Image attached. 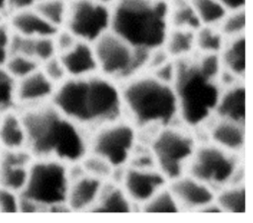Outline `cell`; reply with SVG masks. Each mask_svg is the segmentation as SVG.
<instances>
[{"label": "cell", "mask_w": 253, "mask_h": 223, "mask_svg": "<svg viewBox=\"0 0 253 223\" xmlns=\"http://www.w3.org/2000/svg\"><path fill=\"white\" fill-rule=\"evenodd\" d=\"M50 103L87 132L124 117L119 83L99 72L67 77L55 87Z\"/></svg>", "instance_id": "1"}, {"label": "cell", "mask_w": 253, "mask_h": 223, "mask_svg": "<svg viewBox=\"0 0 253 223\" xmlns=\"http://www.w3.org/2000/svg\"><path fill=\"white\" fill-rule=\"evenodd\" d=\"M18 110L26 129V148L34 158L73 164L88 153V132L50 102Z\"/></svg>", "instance_id": "2"}, {"label": "cell", "mask_w": 253, "mask_h": 223, "mask_svg": "<svg viewBox=\"0 0 253 223\" xmlns=\"http://www.w3.org/2000/svg\"><path fill=\"white\" fill-rule=\"evenodd\" d=\"M124 117L145 138L158 128L179 123L173 86L143 71L119 84Z\"/></svg>", "instance_id": "3"}, {"label": "cell", "mask_w": 253, "mask_h": 223, "mask_svg": "<svg viewBox=\"0 0 253 223\" xmlns=\"http://www.w3.org/2000/svg\"><path fill=\"white\" fill-rule=\"evenodd\" d=\"M174 60L176 76L172 86L177 99L179 122L198 132L214 115L221 88L216 77L201 68L195 52Z\"/></svg>", "instance_id": "4"}, {"label": "cell", "mask_w": 253, "mask_h": 223, "mask_svg": "<svg viewBox=\"0 0 253 223\" xmlns=\"http://www.w3.org/2000/svg\"><path fill=\"white\" fill-rule=\"evenodd\" d=\"M111 7L110 30L135 48L163 45L170 29L169 1L117 0Z\"/></svg>", "instance_id": "5"}, {"label": "cell", "mask_w": 253, "mask_h": 223, "mask_svg": "<svg viewBox=\"0 0 253 223\" xmlns=\"http://www.w3.org/2000/svg\"><path fill=\"white\" fill-rule=\"evenodd\" d=\"M143 142L147 143L156 168L169 182L186 174L199 138L194 130L179 122L158 128Z\"/></svg>", "instance_id": "6"}, {"label": "cell", "mask_w": 253, "mask_h": 223, "mask_svg": "<svg viewBox=\"0 0 253 223\" xmlns=\"http://www.w3.org/2000/svg\"><path fill=\"white\" fill-rule=\"evenodd\" d=\"M70 179L68 164L48 158H34L23 191L42 211L69 210L66 197Z\"/></svg>", "instance_id": "7"}, {"label": "cell", "mask_w": 253, "mask_h": 223, "mask_svg": "<svg viewBox=\"0 0 253 223\" xmlns=\"http://www.w3.org/2000/svg\"><path fill=\"white\" fill-rule=\"evenodd\" d=\"M241 154L229 152L209 140H199L187 174L211 186L215 192L233 184H243Z\"/></svg>", "instance_id": "8"}, {"label": "cell", "mask_w": 253, "mask_h": 223, "mask_svg": "<svg viewBox=\"0 0 253 223\" xmlns=\"http://www.w3.org/2000/svg\"><path fill=\"white\" fill-rule=\"evenodd\" d=\"M92 45L98 72L119 84L145 70L150 50L133 47L111 30Z\"/></svg>", "instance_id": "9"}, {"label": "cell", "mask_w": 253, "mask_h": 223, "mask_svg": "<svg viewBox=\"0 0 253 223\" xmlns=\"http://www.w3.org/2000/svg\"><path fill=\"white\" fill-rule=\"evenodd\" d=\"M137 131L125 117L88 131V152L105 159L114 169L128 163L137 143Z\"/></svg>", "instance_id": "10"}, {"label": "cell", "mask_w": 253, "mask_h": 223, "mask_svg": "<svg viewBox=\"0 0 253 223\" xmlns=\"http://www.w3.org/2000/svg\"><path fill=\"white\" fill-rule=\"evenodd\" d=\"M111 7L94 0H69L63 28L79 40L93 43L110 31Z\"/></svg>", "instance_id": "11"}, {"label": "cell", "mask_w": 253, "mask_h": 223, "mask_svg": "<svg viewBox=\"0 0 253 223\" xmlns=\"http://www.w3.org/2000/svg\"><path fill=\"white\" fill-rule=\"evenodd\" d=\"M118 184L135 205L140 206L168 184L166 177L157 168L125 166L121 169Z\"/></svg>", "instance_id": "12"}, {"label": "cell", "mask_w": 253, "mask_h": 223, "mask_svg": "<svg viewBox=\"0 0 253 223\" xmlns=\"http://www.w3.org/2000/svg\"><path fill=\"white\" fill-rule=\"evenodd\" d=\"M167 186L180 211H202L215 198V191L211 186L187 173L169 181Z\"/></svg>", "instance_id": "13"}, {"label": "cell", "mask_w": 253, "mask_h": 223, "mask_svg": "<svg viewBox=\"0 0 253 223\" xmlns=\"http://www.w3.org/2000/svg\"><path fill=\"white\" fill-rule=\"evenodd\" d=\"M199 140H209L235 154H242L245 144V124L213 115L198 132Z\"/></svg>", "instance_id": "14"}, {"label": "cell", "mask_w": 253, "mask_h": 223, "mask_svg": "<svg viewBox=\"0 0 253 223\" xmlns=\"http://www.w3.org/2000/svg\"><path fill=\"white\" fill-rule=\"evenodd\" d=\"M33 159L27 149L0 150V186L21 193Z\"/></svg>", "instance_id": "15"}, {"label": "cell", "mask_w": 253, "mask_h": 223, "mask_svg": "<svg viewBox=\"0 0 253 223\" xmlns=\"http://www.w3.org/2000/svg\"><path fill=\"white\" fill-rule=\"evenodd\" d=\"M55 85L38 69L32 74L17 80L16 103L17 109L39 106L50 102Z\"/></svg>", "instance_id": "16"}, {"label": "cell", "mask_w": 253, "mask_h": 223, "mask_svg": "<svg viewBox=\"0 0 253 223\" xmlns=\"http://www.w3.org/2000/svg\"><path fill=\"white\" fill-rule=\"evenodd\" d=\"M104 182L86 173L69 183L66 205L70 211H90L96 203Z\"/></svg>", "instance_id": "17"}, {"label": "cell", "mask_w": 253, "mask_h": 223, "mask_svg": "<svg viewBox=\"0 0 253 223\" xmlns=\"http://www.w3.org/2000/svg\"><path fill=\"white\" fill-rule=\"evenodd\" d=\"M7 24L12 33L27 37H53L58 31V28L44 20L35 8L10 13Z\"/></svg>", "instance_id": "18"}, {"label": "cell", "mask_w": 253, "mask_h": 223, "mask_svg": "<svg viewBox=\"0 0 253 223\" xmlns=\"http://www.w3.org/2000/svg\"><path fill=\"white\" fill-rule=\"evenodd\" d=\"M57 55L68 77H84L98 72V65L92 43L78 40L71 49Z\"/></svg>", "instance_id": "19"}, {"label": "cell", "mask_w": 253, "mask_h": 223, "mask_svg": "<svg viewBox=\"0 0 253 223\" xmlns=\"http://www.w3.org/2000/svg\"><path fill=\"white\" fill-rule=\"evenodd\" d=\"M27 135L18 109L0 113V150L27 149Z\"/></svg>", "instance_id": "20"}, {"label": "cell", "mask_w": 253, "mask_h": 223, "mask_svg": "<svg viewBox=\"0 0 253 223\" xmlns=\"http://www.w3.org/2000/svg\"><path fill=\"white\" fill-rule=\"evenodd\" d=\"M214 115L245 124L246 90L243 82L221 90Z\"/></svg>", "instance_id": "21"}, {"label": "cell", "mask_w": 253, "mask_h": 223, "mask_svg": "<svg viewBox=\"0 0 253 223\" xmlns=\"http://www.w3.org/2000/svg\"><path fill=\"white\" fill-rule=\"evenodd\" d=\"M135 206L125 193L120 184L114 181L104 182L100 195L91 208L92 212H131Z\"/></svg>", "instance_id": "22"}, {"label": "cell", "mask_w": 253, "mask_h": 223, "mask_svg": "<svg viewBox=\"0 0 253 223\" xmlns=\"http://www.w3.org/2000/svg\"><path fill=\"white\" fill-rule=\"evenodd\" d=\"M218 56L222 68L244 80L246 74L245 35L225 39Z\"/></svg>", "instance_id": "23"}, {"label": "cell", "mask_w": 253, "mask_h": 223, "mask_svg": "<svg viewBox=\"0 0 253 223\" xmlns=\"http://www.w3.org/2000/svg\"><path fill=\"white\" fill-rule=\"evenodd\" d=\"M172 59H180L192 55L195 50V31L170 28L163 45Z\"/></svg>", "instance_id": "24"}, {"label": "cell", "mask_w": 253, "mask_h": 223, "mask_svg": "<svg viewBox=\"0 0 253 223\" xmlns=\"http://www.w3.org/2000/svg\"><path fill=\"white\" fill-rule=\"evenodd\" d=\"M214 201L222 212H246V187L244 184L228 185L215 192Z\"/></svg>", "instance_id": "25"}, {"label": "cell", "mask_w": 253, "mask_h": 223, "mask_svg": "<svg viewBox=\"0 0 253 223\" xmlns=\"http://www.w3.org/2000/svg\"><path fill=\"white\" fill-rule=\"evenodd\" d=\"M169 26L170 28L196 31L202 25L195 13L190 0H169Z\"/></svg>", "instance_id": "26"}, {"label": "cell", "mask_w": 253, "mask_h": 223, "mask_svg": "<svg viewBox=\"0 0 253 223\" xmlns=\"http://www.w3.org/2000/svg\"><path fill=\"white\" fill-rule=\"evenodd\" d=\"M225 39L217 26H201L195 31V50L204 54H218Z\"/></svg>", "instance_id": "27"}, {"label": "cell", "mask_w": 253, "mask_h": 223, "mask_svg": "<svg viewBox=\"0 0 253 223\" xmlns=\"http://www.w3.org/2000/svg\"><path fill=\"white\" fill-rule=\"evenodd\" d=\"M202 26H217L227 10L217 0H190Z\"/></svg>", "instance_id": "28"}, {"label": "cell", "mask_w": 253, "mask_h": 223, "mask_svg": "<svg viewBox=\"0 0 253 223\" xmlns=\"http://www.w3.org/2000/svg\"><path fill=\"white\" fill-rule=\"evenodd\" d=\"M34 8L52 26L58 29L63 26L67 12V0H38Z\"/></svg>", "instance_id": "29"}, {"label": "cell", "mask_w": 253, "mask_h": 223, "mask_svg": "<svg viewBox=\"0 0 253 223\" xmlns=\"http://www.w3.org/2000/svg\"><path fill=\"white\" fill-rule=\"evenodd\" d=\"M217 28L226 39L243 36L246 30L245 8L227 11Z\"/></svg>", "instance_id": "30"}, {"label": "cell", "mask_w": 253, "mask_h": 223, "mask_svg": "<svg viewBox=\"0 0 253 223\" xmlns=\"http://www.w3.org/2000/svg\"><path fill=\"white\" fill-rule=\"evenodd\" d=\"M140 210L144 212L159 213V212H179L180 208L172 195L170 189L166 186L147 201L140 205Z\"/></svg>", "instance_id": "31"}, {"label": "cell", "mask_w": 253, "mask_h": 223, "mask_svg": "<svg viewBox=\"0 0 253 223\" xmlns=\"http://www.w3.org/2000/svg\"><path fill=\"white\" fill-rule=\"evenodd\" d=\"M4 67L14 79L20 80L40 69L41 64L28 55L12 53L5 62Z\"/></svg>", "instance_id": "32"}, {"label": "cell", "mask_w": 253, "mask_h": 223, "mask_svg": "<svg viewBox=\"0 0 253 223\" xmlns=\"http://www.w3.org/2000/svg\"><path fill=\"white\" fill-rule=\"evenodd\" d=\"M16 84L4 65H0V113L9 110L17 109Z\"/></svg>", "instance_id": "33"}, {"label": "cell", "mask_w": 253, "mask_h": 223, "mask_svg": "<svg viewBox=\"0 0 253 223\" xmlns=\"http://www.w3.org/2000/svg\"><path fill=\"white\" fill-rule=\"evenodd\" d=\"M84 172L102 181H110L113 176L114 168L102 157L88 152L80 161Z\"/></svg>", "instance_id": "34"}, {"label": "cell", "mask_w": 253, "mask_h": 223, "mask_svg": "<svg viewBox=\"0 0 253 223\" xmlns=\"http://www.w3.org/2000/svg\"><path fill=\"white\" fill-rule=\"evenodd\" d=\"M57 55L53 37H32L30 44V56L40 64Z\"/></svg>", "instance_id": "35"}, {"label": "cell", "mask_w": 253, "mask_h": 223, "mask_svg": "<svg viewBox=\"0 0 253 223\" xmlns=\"http://www.w3.org/2000/svg\"><path fill=\"white\" fill-rule=\"evenodd\" d=\"M41 70L42 73L55 85L57 86L63 82L68 76L65 68L58 55H55L41 64Z\"/></svg>", "instance_id": "36"}, {"label": "cell", "mask_w": 253, "mask_h": 223, "mask_svg": "<svg viewBox=\"0 0 253 223\" xmlns=\"http://www.w3.org/2000/svg\"><path fill=\"white\" fill-rule=\"evenodd\" d=\"M20 193L0 186V212H19Z\"/></svg>", "instance_id": "37"}, {"label": "cell", "mask_w": 253, "mask_h": 223, "mask_svg": "<svg viewBox=\"0 0 253 223\" xmlns=\"http://www.w3.org/2000/svg\"><path fill=\"white\" fill-rule=\"evenodd\" d=\"M53 40L57 54H61L71 49L79 39L67 29L61 27L53 36Z\"/></svg>", "instance_id": "38"}, {"label": "cell", "mask_w": 253, "mask_h": 223, "mask_svg": "<svg viewBox=\"0 0 253 223\" xmlns=\"http://www.w3.org/2000/svg\"><path fill=\"white\" fill-rule=\"evenodd\" d=\"M148 73H150L152 76H154L159 81L172 86L173 82L175 80V76H176V62L174 59L171 58L168 61H166L164 64H162L161 66L157 67L156 69H154Z\"/></svg>", "instance_id": "39"}, {"label": "cell", "mask_w": 253, "mask_h": 223, "mask_svg": "<svg viewBox=\"0 0 253 223\" xmlns=\"http://www.w3.org/2000/svg\"><path fill=\"white\" fill-rule=\"evenodd\" d=\"M12 31L6 22L0 21V65H4L10 56Z\"/></svg>", "instance_id": "40"}, {"label": "cell", "mask_w": 253, "mask_h": 223, "mask_svg": "<svg viewBox=\"0 0 253 223\" xmlns=\"http://www.w3.org/2000/svg\"><path fill=\"white\" fill-rule=\"evenodd\" d=\"M38 0H7L9 14L25 9L34 8Z\"/></svg>", "instance_id": "41"}, {"label": "cell", "mask_w": 253, "mask_h": 223, "mask_svg": "<svg viewBox=\"0 0 253 223\" xmlns=\"http://www.w3.org/2000/svg\"><path fill=\"white\" fill-rule=\"evenodd\" d=\"M227 11L245 8L246 0H217Z\"/></svg>", "instance_id": "42"}, {"label": "cell", "mask_w": 253, "mask_h": 223, "mask_svg": "<svg viewBox=\"0 0 253 223\" xmlns=\"http://www.w3.org/2000/svg\"><path fill=\"white\" fill-rule=\"evenodd\" d=\"M9 13L8 6H7V0H0V18L3 15H6Z\"/></svg>", "instance_id": "43"}, {"label": "cell", "mask_w": 253, "mask_h": 223, "mask_svg": "<svg viewBox=\"0 0 253 223\" xmlns=\"http://www.w3.org/2000/svg\"><path fill=\"white\" fill-rule=\"evenodd\" d=\"M94 1H97L99 3H102V4H105L107 6H111L113 5L117 0H94Z\"/></svg>", "instance_id": "44"}, {"label": "cell", "mask_w": 253, "mask_h": 223, "mask_svg": "<svg viewBox=\"0 0 253 223\" xmlns=\"http://www.w3.org/2000/svg\"><path fill=\"white\" fill-rule=\"evenodd\" d=\"M167 1H169V0H167Z\"/></svg>", "instance_id": "45"}]
</instances>
